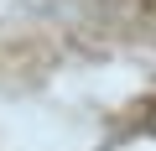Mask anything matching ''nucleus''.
<instances>
[{"label": "nucleus", "instance_id": "obj_1", "mask_svg": "<svg viewBox=\"0 0 156 151\" xmlns=\"http://www.w3.org/2000/svg\"><path fill=\"white\" fill-rule=\"evenodd\" d=\"M68 5H89L109 16H156V0H68Z\"/></svg>", "mask_w": 156, "mask_h": 151}]
</instances>
